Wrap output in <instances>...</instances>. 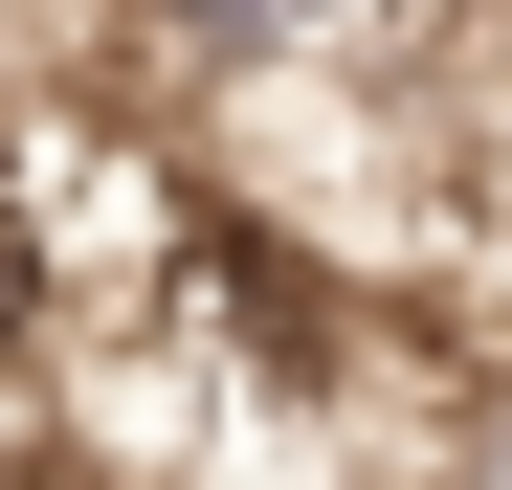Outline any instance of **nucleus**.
<instances>
[{
  "instance_id": "nucleus-1",
  "label": "nucleus",
  "mask_w": 512,
  "mask_h": 490,
  "mask_svg": "<svg viewBox=\"0 0 512 490\" xmlns=\"http://www.w3.org/2000/svg\"><path fill=\"white\" fill-rule=\"evenodd\" d=\"M446 490H512V401H490V424H468V468H446Z\"/></svg>"
}]
</instances>
